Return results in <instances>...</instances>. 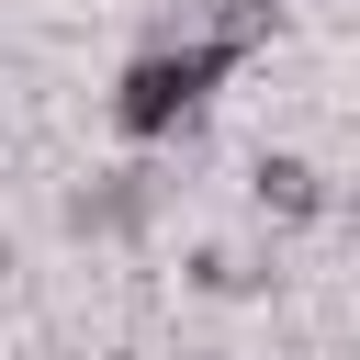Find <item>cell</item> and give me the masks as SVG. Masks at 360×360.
<instances>
[{
	"instance_id": "cell-1",
	"label": "cell",
	"mask_w": 360,
	"mask_h": 360,
	"mask_svg": "<svg viewBox=\"0 0 360 360\" xmlns=\"http://www.w3.org/2000/svg\"><path fill=\"white\" fill-rule=\"evenodd\" d=\"M225 68H236V45H214V34H180V45H146L124 79H112V124L135 135V146H169L214 90H225Z\"/></svg>"
},
{
	"instance_id": "cell-2",
	"label": "cell",
	"mask_w": 360,
	"mask_h": 360,
	"mask_svg": "<svg viewBox=\"0 0 360 360\" xmlns=\"http://www.w3.org/2000/svg\"><path fill=\"white\" fill-rule=\"evenodd\" d=\"M248 202H259L270 225H315V214H326V169L292 158V146H270V158L248 169Z\"/></svg>"
},
{
	"instance_id": "cell-3",
	"label": "cell",
	"mask_w": 360,
	"mask_h": 360,
	"mask_svg": "<svg viewBox=\"0 0 360 360\" xmlns=\"http://www.w3.org/2000/svg\"><path fill=\"white\" fill-rule=\"evenodd\" d=\"M270 34H281V11H270V0H225V11H214V45H236V56H248V45H270Z\"/></svg>"
},
{
	"instance_id": "cell-4",
	"label": "cell",
	"mask_w": 360,
	"mask_h": 360,
	"mask_svg": "<svg viewBox=\"0 0 360 360\" xmlns=\"http://www.w3.org/2000/svg\"><path fill=\"white\" fill-rule=\"evenodd\" d=\"M349 202H360V191H349Z\"/></svg>"
}]
</instances>
